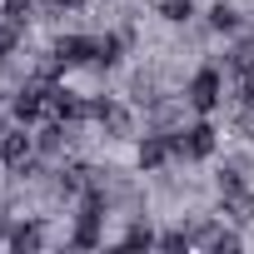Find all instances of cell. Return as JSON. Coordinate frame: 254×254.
I'll list each match as a JSON object with an SVG mask.
<instances>
[{"label":"cell","mask_w":254,"mask_h":254,"mask_svg":"<svg viewBox=\"0 0 254 254\" xmlns=\"http://www.w3.org/2000/svg\"><path fill=\"white\" fill-rule=\"evenodd\" d=\"M185 100H190L199 115L219 110V100H224V75H219V65H199L194 80H190V90H185Z\"/></svg>","instance_id":"obj_1"},{"label":"cell","mask_w":254,"mask_h":254,"mask_svg":"<svg viewBox=\"0 0 254 254\" xmlns=\"http://www.w3.org/2000/svg\"><path fill=\"white\" fill-rule=\"evenodd\" d=\"M170 140H175V155H180V160H204V155H214V145H219V135H214L209 120L190 125V130H175Z\"/></svg>","instance_id":"obj_2"},{"label":"cell","mask_w":254,"mask_h":254,"mask_svg":"<svg viewBox=\"0 0 254 254\" xmlns=\"http://www.w3.org/2000/svg\"><path fill=\"white\" fill-rule=\"evenodd\" d=\"M100 219H105V194L95 185H85V209H80V224H75V244L80 249L100 244Z\"/></svg>","instance_id":"obj_3"},{"label":"cell","mask_w":254,"mask_h":254,"mask_svg":"<svg viewBox=\"0 0 254 254\" xmlns=\"http://www.w3.org/2000/svg\"><path fill=\"white\" fill-rule=\"evenodd\" d=\"M95 35H65V40H55V65L60 70H70V65H95Z\"/></svg>","instance_id":"obj_4"},{"label":"cell","mask_w":254,"mask_h":254,"mask_svg":"<svg viewBox=\"0 0 254 254\" xmlns=\"http://www.w3.org/2000/svg\"><path fill=\"white\" fill-rule=\"evenodd\" d=\"M50 90H55V85H45V80H30V85H25V90L10 100L15 120H25V125H30V120H40V110L50 105Z\"/></svg>","instance_id":"obj_5"},{"label":"cell","mask_w":254,"mask_h":254,"mask_svg":"<svg viewBox=\"0 0 254 254\" xmlns=\"http://www.w3.org/2000/svg\"><path fill=\"white\" fill-rule=\"evenodd\" d=\"M30 155H35V140H30L25 130H5V135H0V165L20 170V165H25Z\"/></svg>","instance_id":"obj_6"},{"label":"cell","mask_w":254,"mask_h":254,"mask_svg":"<svg viewBox=\"0 0 254 254\" xmlns=\"http://www.w3.org/2000/svg\"><path fill=\"white\" fill-rule=\"evenodd\" d=\"M90 115H95V120L105 125L110 135H130V130H135L130 110H125V105H115V100H95V105H90Z\"/></svg>","instance_id":"obj_7"},{"label":"cell","mask_w":254,"mask_h":254,"mask_svg":"<svg viewBox=\"0 0 254 254\" xmlns=\"http://www.w3.org/2000/svg\"><path fill=\"white\" fill-rule=\"evenodd\" d=\"M170 155H175V140L170 135H145L140 140V170H160Z\"/></svg>","instance_id":"obj_8"},{"label":"cell","mask_w":254,"mask_h":254,"mask_svg":"<svg viewBox=\"0 0 254 254\" xmlns=\"http://www.w3.org/2000/svg\"><path fill=\"white\" fill-rule=\"evenodd\" d=\"M50 110H55V120H85L90 115V105H80L70 90H50Z\"/></svg>","instance_id":"obj_9"},{"label":"cell","mask_w":254,"mask_h":254,"mask_svg":"<svg viewBox=\"0 0 254 254\" xmlns=\"http://www.w3.org/2000/svg\"><path fill=\"white\" fill-rule=\"evenodd\" d=\"M160 15H165L170 25H185V20L194 15V0H160Z\"/></svg>","instance_id":"obj_10"},{"label":"cell","mask_w":254,"mask_h":254,"mask_svg":"<svg viewBox=\"0 0 254 254\" xmlns=\"http://www.w3.org/2000/svg\"><path fill=\"white\" fill-rule=\"evenodd\" d=\"M95 45H100V50H95V65H115V60H120V50H125V40H120V35H100Z\"/></svg>","instance_id":"obj_11"},{"label":"cell","mask_w":254,"mask_h":254,"mask_svg":"<svg viewBox=\"0 0 254 254\" xmlns=\"http://www.w3.org/2000/svg\"><path fill=\"white\" fill-rule=\"evenodd\" d=\"M10 244H15V249H40L45 234H40V224H20V229L10 234Z\"/></svg>","instance_id":"obj_12"},{"label":"cell","mask_w":254,"mask_h":254,"mask_svg":"<svg viewBox=\"0 0 254 254\" xmlns=\"http://www.w3.org/2000/svg\"><path fill=\"white\" fill-rule=\"evenodd\" d=\"M209 25H214V30H234V25H239V10H234V5H224V0H219V5L209 10Z\"/></svg>","instance_id":"obj_13"},{"label":"cell","mask_w":254,"mask_h":254,"mask_svg":"<svg viewBox=\"0 0 254 254\" xmlns=\"http://www.w3.org/2000/svg\"><path fill=\"white\" fill-rule=\"evenodd\" d=\"M15 45H20V25L15 20H0V60H5Z\"/></svg>","instance_id":"obj_14"},{"label":"cell","mask_w":254,"mask_h":254,"mask_svg":"<svg viewBox=\"0 0 254 254\" xmlns=\"http://www.w3.org/2000/svg\"><path fill=\"white\" fill-rule=\"evenodd\" d=\"M30 5H35V0H5V20L25 25V20H30Z\"/></svg>","instance_id":"obj_15"},{"label":"cell","mask_w":254,"mask_h":254,"mask_svg":"<svg viewBox=\"0 0 254 254\" xmlns=\"http://www.w3.org/2000/svg\"><path fill=\"white\" fill-rule=\"evenodd\" d=\"M125 244H155V234H150V229H145V224H135V229H130V234H125Z\"/></svg>","instance_id":"obj_16"},{"label":"cell","mask_w":254,"mask_h":254,"mask_svg":"<svg viewBox=\"0 0 254 254\" xmlns=\"http://www.w3.org/2000/svg\"><path fill=\"white\" fill-rule=\"evenodd\" d=\"M85 0H50V10H80Z\"/></svg>","instance_id":"obj_17"}]
</instances>
